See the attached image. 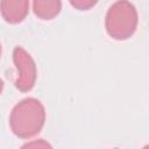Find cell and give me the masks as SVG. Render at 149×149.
I'll use <instances>...</instances> for the list:
<instances>
[{
	"label": "cell",
	"instance_id": "1",
	"mask_svg": "<svg viewBox=\"0 0 149 149\" xmlns=\"http://www.w3.org/2000/svg\"><path fill=\"white\" fill-rule=\"evenodd\" d=\"M44 121V106L35 98H26L17 102L12 109L9 116L12 132L21 139H28L38 134Z\"/></svg>",
	"mask_w": 149,
	"mask_h": 149
},
{
	"label": "cell",
	"instance_id": "2",
	"mask_svg": "<svg viewBox=\"0 0 149 149\" xmlns=\"http://www.w3.org/2000/svg\"><path fill=\"white\" fill-rule=\"evenodd\" d=\"M137 24L135 7L128 1H116L107 10L105 27L109 36L115 40L130 37Z\"/></svg>",
	"mask_w": 149,
	"mask_h": 149
},
{
	"label": "cell",
	"instance_id": "3",
	"mask_svg": "<svg viewBox=\"0 0 149 149\" xmlns=\"http://www.w3.org/2000/svg\"><path fill=\"white\" fill-rule=\"evenodd\" d=\"M13 61L17 69V79L15 86L22 92L34 87L36 80V65L31 56L22 48L15 47L13 50Z\"/></svg>",
	"mask_w": 149,
	"mask_h": 149
},
{
	"label": "cell",
	"instance_id": "4",
	"mask_svg": "<svg viewBox=\"0 0 149 149\" xmlns=\"http://www.w3.org/2000/svg\"><path fill=\"white\" fill-rule=\"evenodd\" d=\"M28 1H1L0 8L2 16L9 23L21 22L28 13Z\"/></svg>",
	"mask_w": 149,
	"mask_h": 149
},
{
	"label": "cell",
	"instance_id": "5",
	"mask_svg": "<svg viewBox=\"0 0 149 149\" xmlns=\"http://www.w3.org/2000/svg\"><path fill=\"white\" fill-rule=\"evenodd\" d=\"M61 1H34L33 7L35 14L43 19V20H50L55 15H57L61 10Z\"/></svg>",
	"mask_w": 149,
	"mask_h": 149
},
{
	"label": "cell",
	"instance_id": "6",
	"mask_svg": "<svg viewBox=\"0 0 149 149\" xmlns=\"http://www.w3.org/2000/svg\"><path fill=\"white\" fill-rule=\"evenodd\" d=\"M21 149H52L51 144L49 142H47L45 140H35V141H30L26 144H23L21 147Z\"/></svg>",
	"mask_w": 149,
	"mask_h": 149
},
{
	"label": "cell",
	"instance_id": "7",
	"mask_svg": "<svg viewBox=\"0 0 149 149\" xmlns=\"http://www.w3.org/2000/svg\"><path fill=\"white\" fill-rule=\"evenodd\" d=\"M94 3H95V1H81V0H79V1H71V5L76 6V7H79V8H84V9L91 7Z\"/></svg>",
	"mask_w": 149,
	"mask_h": 149
},
{
	"label": "cell",
	"instance_id": "8",
	"mask_svg": "<svg viewBox=\"0 0 149 149\" xmlns=\"http://www.w3.org/2000/svg\"><path fill=\"white\" fill-rule=\"evenodd\" d=\"M2 87H3V81H2V79L0 78V93H1V91H2Z\"/></svg>",
	"mask_w": 149,
	"mask_h": 149
},
{
	"label": "cell",
	"instance_id": "9",
	"mask_svg": "<svg viewBox=\"0 0 149 149\" xmlns=\"http://www.w3.org/2000/svg\"><path fill=\"white\" fill-rule=\"evenodd\" d=\"M143 149H148V146H146V147H144V148H143Z\"/></svg>",
	"mask_w": 149,
	"mask_h": 149
},
{
	"label": "cell",
	"instance_id": "10",
	"mask_svg": "<svg viewBox=\"0 0 149 149\" xmlns=\"http://www.w3.org/2000/svg\"><path fill=\"white\" fill-rule=\"evenodd\" d=\"M0 54H1V45H0Z\"/></svg>",
	"mask_w": 149,
	"mask_h": 149
},
{
	"label": "cell",
	"instance_id": "11",
	"mask_svg": "<svg viewBox=\"0 0 149 149\" xmlns=\"http://www.w3.org/2000/svg\"><path fill=\"white\" fill-rule=\"evenodd\" d=\"M114 149H116V148H114Z\"/></svg>",
	"mask_w": 149,
	"mask_h": 149
}]
</instances>
